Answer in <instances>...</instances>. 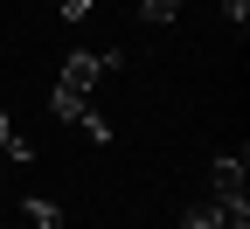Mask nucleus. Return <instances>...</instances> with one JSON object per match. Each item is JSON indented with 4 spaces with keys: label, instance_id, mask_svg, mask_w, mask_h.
Instances as JSON below:
<instances>
[{
    "label": "nucleus",
    "instance_id": "obj_1",
    "mask_svg": "<svg viewBox=\"0 0 250 229\" xmlns=\"http://www.w3.org/2000/svg\"><path fill=\"white\" fill-rule=\"evenodd\" d=\"M250 167H243V153H223L208 167V202H223V208H250Z\"/></svg>",
    "mask_w": 250,
    "mask_h": 229
},
{
    "label": "nucleus",
    "instance_id": "obj_3",
    "mask_svg": "<svg viewBox=\"0 0 250 229\" xmlns=\"http://www.w3.org/2000/svg\"><path fill=\"white\" fill-rule=\"evenodd\" d=\"M21 229H62V202H49V194H28V202H21Z\"/></svg>",
    "mask_w": 250,
    "mask_h": 229
},
{
    "label": "nucleus",
    "instance_id": "obj_4",
    "mask_svg": "<svg viewBox=\"0 0 250 229\" xmlns=\"http://www.w3.org/2000/svg\"><path fill=\"white\" fill-rule=\"evenodd\" d=\"M0 153H7V160H35V139L14 132V118H7V111H0Z\"/></svg>",
    "mask_w": 250,
    "mask_h": 229
},
{
    "label": "nucleus",
    "instance_id": "obj_2",
    "mask_svg": "<svg viewBox=\"0 0 250 229\" xmlns=\"http://www.w3.org/2000/svg\"><path fill=\"white\" fill-rule=\"evenodd\" d=\"M111 70V56L104 49H77L70 62H62V77H56V90H77V97H90V90H98V77Z\"/></svg>",
    "mask_w": 250,
    "mask_h": 229
},
{
    "label": "nucleus",
    "instance_id": "obj_7",
    "mask_svg": "<svg viewBox=\"0 0 250 229\" xmlns=\"http://www.w3.org/2000/svg\"><path fill=\"white\" fill-rule=\"evenodd\" d=\"M90 7H98V0H62V21H83Z\"/></svg>",
    "mask_w": 250,
    "mask_h": 229
},
{
    "label": "nucleus",
    "instance_id": "obj_5",
    "mask_svg": "<svg viewBox=\"0 0 250 229\" xmlns=\"http://www.w3.org/2000/svg\"><path fill=\"white\" fill-rule=\"evenodd\" d=\"M139 14H146V21H153V28H167V21H174V14H181V0H139Z\"/></svg>",
    "mask_w": 250,
    "mask_h": 229
},
{
    "label": "nucleus",
    "instance_id": "obj_8",
    "mask_svg": "<svg viewBox=\"0 0 250 229\" xmlns=\"http://www.w3.org/2000/svg\"><path fill=\"white\" fill-rule=\"evenodd\" d=\"M223 14H229V21L243 28V21H250V0H223Z\"/></svg>",
    "mask_w": 250,
    "mask_h": 229
},
{
    "label": "nucleus",
    "instance_id": "obj_6",
    "mask_svg": "<svg viewBox=\"0 0 250 229\" xmlns=\"http://www.w3.org/2000/svg\"><path fill=\"white\" fill-rule=\"evenodd\" d=\"M77 125H83V132H90V139H98V146L111 139V118H98V111H90V104H83V118H77Z\"/></svg>",
    "mask_w": 250,
    "mask_h": 229
}]
</instances>
